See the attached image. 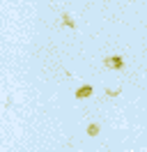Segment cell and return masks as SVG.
I'll list each match as a JSON object with an SVG mask.
<instances>
[{
  "instance_id": "obj_2",
  "label": "cell",
  "mask_w": 147,
  "mask_h": 152,
  "mask_svg": "<svg viewBox=\"0 0 147 152\" xmlns=\"http://www.w3.org/2000/svg\"><path fill=\"white\" fill-rule=\"evenodd\" d=\"M90 95H92V86H83V88H78V92H76L78 99H85V97H90Z\"/></svg>"
},
{
  "instance_id": "obj_3",
  "label": "cell",
  "mask_w": 147,
  "mask_h": 152,
  "mask_svg": "<svg viewBox=\"0 0 147 152\" xmlns=\"http://www.w3.org/2000/svg\"><path fill=\"white\" fill-rule=\"evenodd\" d=\"M87 134H90V136H97V134H99V124H90V127H87Z\"/></svg>"
},
{
  "instance_id": "obj_1",
  "label": "cell",
  "mask_w": 147,
  "mask_h": 152,
  "mask_svg": "<svg viewBox=\"0 0 147 152\" xmlns=\"http://www.w3.org/2000/svg\"><path fill=\"white\" fill-rule=\"evenodd\" d=\"M106 67H115V69H119V67H122V58H119V56L106 58Z\"/></svg>"
}]
</instances>
